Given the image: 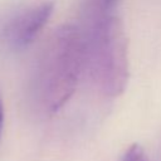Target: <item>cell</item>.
I'll use <instances>...</instances> for the list:
<instances>
[{
    "mask_svg": "<svg viewBox=\"0 0 161 161\" xmlns=\"http://www.w3.org/2000/svg\"><path fill=\"white\" fill-rule=\"evenodd\" d=\"M84 67V38L73 25L55 29L44 43L35 62L30 97L43 114L58 112L73 96Z\"/></svg>",
    "mask_w": 161,
    "mask_h": 161,
    "instance_id": "1",
    "label": "cell"
},
{
    "mask_svg": "<svg viewBox=\"0 0 161 161\" xmlns=\"http://www.w3.org/2000/svg\"><path fill=\"white\" fill-rule=\"evenodd\" d=\"M84 67L93 84L107 97L123 93L128 80L127 39L122 21L109 15L83 25Z\"/></svg>",
    "mask_w": 161,
    "mask_h": 161,
    "instance_id": "2",
    "label": "cell"
},
{
    "mask_svg": "<svg viewBox=\"0 0 161 161\" xmlns=\"http://www.w3.org/2000/svg\"><path fill=\"white\" fill-rule=\"evenodd\" d=\"M54 10V3L45 0L13 15L5 24L3 38L13 49L26 48L42 31Z\"/></svg>",
    "mask_w": 161,
    "mask_h": 161,
    "instance_id": "3",
    "label": "cell"
},
{
    "mask_svg": "<svg viewBox=\"0 0 161 161\" xmlns=\"http://www.w3.org/2000/svg\"><path fill=\"white\" fill-rule=\"evenodd\" d=\"M118 1L119 0H83L80 9L83 25L113 15V10Z\"/></svg>",
    "mask_w": 161,
    "mask_h": 161,
    "instance_id": "4",
    "label": "cell"
},
{
    "mask_svg": "<svg viewBox=\"0 0 161 161\" xmlns=\"http://www.w3.org/2000/svg\"><path fill=\"white\" fill-rule=\"evenodd\" d=\"M122 161H150V160L145 150L138 143H133L126 150Z\"/></svg>",
    "mask_w": 161,
    "mask_h": 161,
    "instance_id": "5",
    "label": "cell"
},
{
    "mask_svg": "<svg viewBox=\"0 0 161 161\" xmlns=\"http://www.w3.org/2000/svg\"><path fill=\"white\" fill-rule=\"evenodd\" d=\"M3 127H4V108H3V102L0 98V136L3 132Z\"/></svg>",
    "mask_w": 161,
    "mask_h": 161,
    "instance_id": "6",
    "label": "cell"
}]
</instances>
